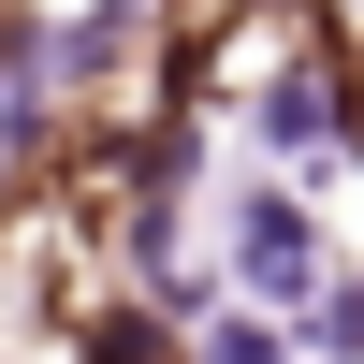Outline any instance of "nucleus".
I'll use <instances>...</instances> for the list:
<instances>
[{"mask_svg":"<svg viewBox=\"0 0 364 364\" xmlns=\"http://www.w3.org/2000/svg\"><path fill=\"white\" fill-rule=\"evenodd\" d=\"M233 262H248V291H262V306H306V291H321L306 204H291V190H248V204H233Z\"/></svg>","mask_w":364,"mask_h":364,"instance_id":"nucleus-1","label":"nucleus"},{"mask_svg":"<svg viewBox=\"0 0 364 364\" xmlns=\"http://www.w3.org/2000/svg\"><path fill=\"white\" fill-rule=\"evenodd\" d=\"M262 132H277V146H321V132H336V73H277Z\"/></svg>","mask_w":364,"mask_h":364,"instance_id":"nucleus-2","label":"nucleus"},{"mask_svg":"<svg viewBox=\"0 0 364 364\" xmlns=\"http://www.w3.org/2000/svg\"><path fill=\"white\" fill-rule=\"evenodd\" d=\"M204 364H291V350L262 336V321H219V336H204Z\"/></svg>","mask_w":364,"mask_h":364,"instance_id":"nucleus-3","label":"nucleus"},{"mask_svg":"<svg viewBox=\"0 0 364 364\" xmlns=\"http://www.w3.org/2000/svg\"><path fill=\"white\" fill-rule=\"evenodd\" d=\"M321 350H364V277L336 291V306H321Z\"/></svg>","mask_w":364,"mask_h":364,"instance_id":"nucleus-4","label":"nucleus"}]
</instances>
